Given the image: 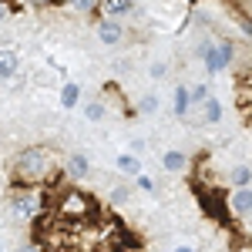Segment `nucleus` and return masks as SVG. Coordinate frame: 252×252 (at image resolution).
Masks as SVG:
<instances>
[{"label": "nucleus", "instance_id": "17", "mask_svg": "<svg viewBox=\"0 0 252 252\" xmlns=\"http://www.w3.org/2000/svg\"><path fill=\"white\" fill-rule=\"evenodd\" d=\"M209 94H212V91H209V84H205V81H198L195 88H189V101H192V108H198Z\"/></svg>", "mask_w": 252, "mask_h": 252}, {"label": "nucleus", "instance_id": "5", "mask_svg": "<svg viewBox=\"0 0 252 252\" xmlns=\"http://www.w3.org/2000/svg\"><path fill=\"white\" fill-rule=\"evenodd\" d=\"M97 40H101L104 47H118V44L125 40V27H121V20L101 17V20H97Z\"/></svg>", "mask_w": 252, "mask_h": 252}, {"label": "nucleus", "instance_id": "3", "mask_svg": "<svg viewBox=\"0 0 252 252\" xmlns=\"http://www.w3.org/2000/svg\"><path fill=\"white\" fill-rule=\"evenodd\" d=\"M7 209H10V215H14L17 222H34V219H40V212H44V195H40L37 189H31V185H20V189L10 185V192H7Z\"/></svg>", "mask_w": 252, "mask_h": 252}, {"label": "nucleus", "instance_id": "27", "mask_svg": "<svg viewBox=\"0 0 252 252\" xmlns=\"http://www.w3.org/2000/svg\"><path fill=\"white\" fill-rule=\"evenodd\" d=\"M0 252H3V242H0Z\"/></svg>", "mask_w": 252, "mask_h": 252}, {"label": "nucleus", "instance_id": "13", "mask_svg": "<svg viewBox=\"0 0 252 252\" xmlns=\"http://www.w3.org/2000/svg\"><path fill=\"white\" fill-rule=\"evenodd\" d=\"M118 172H125V175H131L135 178L138 172H141V161H138V155H131V152H125V155H118Z\"/></svg>", "mask_w": 252, "mask_h": 252}, {"label": "nucleus", "instance_id": "18", "mask_svg": "<svg viewBox=\"0 0 252 252\" xmlns=\"http://www.w3.org/2000/svg\"><path fill=\"white\" fill-rule=\"evenodd\" d=\"M128 198H131V189L128 185H115L111 189V205H128Z\"/></svg>", "mask_w": 252, "mask_h": 252}, {"label": "nucleus", "instance_id": "23", "mask_svg": "<svg viewBox=\"0 0 252 252\" xmlns=\"http://www.w3.org/2000/svg\"><path fill=\"white\" fill-rule=\"evenodd\" d=\"M10 14H14V10H10V7L0 0V24H3V20H10Z\"/></svg>", "mask_w": 252, "mask_h": 252}, {"label": "nucleus", "instance_id": "24", "mask_svg": "<svg viewBox=\"0 0 252 252\" xmlns=\"http://www.w3.org/2000/svg\"><path fill=\"white\" fill-rule=\"evenodd\" d=\"M17 252H37V246H34V242H24V246H20Z\"/></svg>", "mask_w": 252, "mask_h": 252}, {"label": "nucleus", "instance_id": "22", "mask_svg": "<svg viewBox=\"0 0 252 252\" xmlns=\"http://www.w3.org/2000/svg\"><path fill=\"white\" fill-rule=\"evenodd\" d=\"M145 138H131V155H145Z\"/></svg>", "mask_w": 252, "mask_h": 252}, {"label": "nucleus", "instance_id": "25", "mask_svg": "<svg viewBox=\"0 0 252 252\" xmlns=\"http://www.w3.org/2000/svg\"><path fill=\"white\" fill-rule=\"evenodd\" d=\"M27 3H34V7H51L54 0H27Z\"/></svg>", "mask_w": 252, "mask_h": 252}, {"label": "nucleus", "instance_id": "12", "mask_svg": "<svg viewBox=\"0 0 252 252\" xmlns=\"http://www.w3.org/2000/svg\"><path fill=\"white\" fill-rule=\"evenodd\" d=\"M161 165H165L168 172H185V168H189V155H185V152H165V155H161Z\"/></svg>", "mask_w": 252, "mask_h": 252}, {"label": "nucleus", "instance_id": "20", "mask_svg": "<svg viewBox=\"0 0 252 252\" xmlns=\"http://www.w3.org/2000/svg\"><path fill=\"white\" fill-rule=\"evenodd\" d=\"M168 71H172V67H168V64H165V61H155V64H152V71H148V74H152V78H155V81H165V78H168Z\"/></svg>", "mask_w": 252, "mask_h": 252}, {"label": "nucleus", "instance_id": "10", "mask_svg": "<svg viewBox=\"0 0 252 252\" xmlns=\"http://www.w3.org/2000/svg\"><path fill=\"white\" fill-rule=\"evenodd\" d=\"M172 111H175V118H185L192 111V101H189V88L185 84H178L172 91Z\"/></svg>", "mask_w": 252, "mask_h": 252}, {"label": "nucleus", "instance_id": "2", "mask_svg": "<svg viewBox=\"0 0 252 252\" xmlns=\"http://www.w3.org/2000/svg\"><path fill=\"white\" fill-rule=\"evenodd\" d=\"M54 215H58L61 222H84V219L94 215V198L88 192H81V189H71L67 185L54 198Z\"/></svg>", "mask_w": 252, "mask_h": 252}, {"label": "nucleus", "instance_id": "7", "mask_svg": "<svg viewBox=\"0 0 252 252\" xmlns=\"http://www.w3.org/2000/svg\"><path fill=\"white\" fill-rule=\"evenodd\" d=\"M20 74V54L10 47H0V81H10Z\"/></svg>", "mask_w": 252, "mask_h": 252}, {"label": "nucleus", "instance_id": "16", "mask_svg": "<svg viewBox=\"0 0 252 252\" xmlns=\"http://www.w3.org/2000/svg\"><path fill=\"white\" fill-rule=\"evenodd\" d=\"M158 108H161V97L158 94H141L138 97V111H141V115H155Z\"/></svg>", "mask_w": 252, "mask_h": 252}, {"label": "nucleus", "instance_id": "4", "mask_svg": "<svg viewBox=\"0 0 252 252\" xmlns=\"http://www.w3.org/2000/svg\"><path fill=\"white\" fill-rule=\"evenodd\" d=\"M229 215L239 219V222H252V185H239L232 195H229Z\"/></svg>", "mask_w": 252, "mask_h": 252}, {"label": "nucleus", "instance_id": "14", "mask_svg": "<svg viewBox=\"0 0 252 252\" xmlns=\"http://www.w3.org/2000/svg\"><path fill=\"white\" fill-rule=\"evenodd\" d=\"M84 118H88V121H104V118H108V108H104V101H88V104H84Z\"/></svg>", "mask_w": 252, "mask_h": 252}, {"label": "nucleus", "instance_id": "8", "mask_svg": "<svg viewBox=\"0 0 252 252\" xmlns=\"http://www.w3.org/2000/svg\"><path fill=\"white\" fill-rule=\"evenodd\" d=\"M64 172H67V178L81 182V178H88V172H91V161L81 155V152H71V155H67V165H64Z\"/></svg>", "mask_w": 252, "mask_h": 252}, {"label": "nucleus", "instance_id": "1", "mask_svg": "<svg viewBox=\"0 0 252 252\" xmlns=\"http://www.w3.org/2000/svg\"><path fill=\"white\" fill-rule=\"evenodd\" d=\"M10 175H14V182H10L14 189H20V185L37 189L44 182H51V178L58 175L54 152L44 148V145H27V148H20L17 158H14V165H10Z\"/></svg>", "mask_w": 252, "mask_h": 252}, {"label": "nucleus", "instance_id": "19", "mask_svg": "<svg viewBox=\"0 0 252 252\" xmlns=\"http://www.w3.org/2000/svg\"><path fill=\"white\" fill-rule=\"evenodd\" d=\"M78 14H97V0H67Z\"/></svg>", "mask_w": 252, "mask_h": 252}, {"label": "nucleus", "instance_id": "21", "mask_svg": "<svg viewBox=\"0 0 252 252\" xmlns=\"http://www.w3.org/2000/svg\"><path fill=\"white\" fill-rule=\"evenodd\" d=\"M135 185H138V189H145V192H152V189H155V182H152L148 175H141V172L135 175Z\"/></svg>", "mask_w": 252, "mask_h": 252}, {"label": "nucleus", "instance_id": "15", "mask_svg": "<svg viewBox=\"0 0 252 252\" xmlns=\"http://www.w3.org/2000/svg\"><path fill=\"white\" fill-rule=\"evenodd\" d=\"M229 182H232L235 189H239V185H252V168L249 165H235L232 175H229Z\"/></svg>", "mask_w": 252, "mask_h": 252}, {"label": "nucleus", "instance_id": "26", "mask_svg": "<svg viewBox=\"0 0 252 252\" xmlns=\"http://www.w3.org/2000/svg\"><path fill=\"white\" fill-rule=\"evenodd\" d=\"M172 252H195L192 246H178V249H172Z\"/></svg>", "mask_w": 252, "mask_h": 252}, {"label": "nucleus", "instance_id": "6", "mask_svg": "<svg viewBox=\"0 0 252 252\" xmlns=\"http://www.w3.org/2000/svg\"><path fill=\"white\" fill-rule=\"evenodd\" d=\"M135 10V0H97V14L101 17H111V20H121Z\"/></svg>", "mask_w": 252, "mask_h": 252}, {"label": "nucleus", "instance_id": "9", "mask_svg": "<svg viewBox=\"0 0 252 252\" xmlns=\"http://www.w3.org/2000/svg\"><path fill=\"white\" fill-rule=\"evenodd\" d=\"M195 111H202V125H219V121H222V101L209 94Z\"/></svg>", "mask_w": 252, "mask_h": 252}, {"label": "nucleus", "instance_id": "11", "mask_svg": "<svg viewBox=\"0 0 252 252\" xmlns=\"http://www.w3.org/2000/svg\"><path fill=\"white\" fill-rule=\"evenodd\" d=\"M78 101H81V84L78 81L61 84V108H78Z\"/></svg>", "mask_w": 252, "mask_h": 252}]
</instances>
